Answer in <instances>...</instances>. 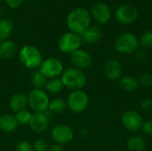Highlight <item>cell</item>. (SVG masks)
<instances>
[{
    "label": "cell",
    "instance_id": "obj_32",
    "mask_svg": "<svg viewBox=\"0 0 152 151\" xmlns=\"http://www.w3.org/2000/svg\"><path fill=\"white\" fill-rule=\"evenodd\" d=\"M141 108L145 111H151L152 109V101L151 99H144L141 102Z\"/></svg>",
    "mask_w": 152,
    "mask_h": 151
},
{
    "label": "cell",
    "instance_id": "obj_19",
    "mask_svg": "<svg viewBox=\"0 0 152 151\" xmlns=\"http://www.w3.org/2000/svg\"><path fill=\"white\" fill-rule=\"evenodd\" d=\"M17 53V45L13 41L5 40L0 43V58L10 60L14 57Z\"/></svg>",
    "mask_w": 152,
    "mask_h": 151
},
{
    "label": "cell",
    "instance_id": "obj_11",
    "mask_svg": "<svg viewBox=\"0 0 152 151\" xmlns=\"http://www.w3.org/2000/svg\"><path fill=\"white\" fill-rule=\"evenodd\" d=\"M52 138L56 144L64 146L72 142L74 133L69 126L66 125H58L52 130Z\"/></svg>",
    "mask_w": 152,
    "mask_h": 151
},
{
    "label": "cell",
    "instance_id": "obj_17",
    "mask_svg": "<svg viewBox=\"0 0 152 151\" xmlns=\"http://www.w3.org/2000/svg\"><path fill=\"white\" fill-rule=\"evenodd\" d=\"M102 36V30L96 26H90L81 35V40L87 44H94L101 40Z\"/></svg>",
    "mask_w": 152,
    "mask_h": 151
},
{
    "label": "cell",
    "instance_id": "obj_34",
    "mask_svg": "<svg viewBox=\"0 0 152 151\" xmlns=\"http://www.w3.org/2000/svg\"><path fill=\"white\" fill-rule=\"evenodd\" d=\"M135 58L139 61H144L147 60V53L143 50H137L135 53Z\"/></svg>",
    "mask_w": 152,
    "mask_h": 151
},
{
    "label": "cell",
    "instance_id": "obj_36",
    "mask_svg": "<svg viewBox=\"0 0 152 151\" xmlns=\"http://www.w3.org/2000/svg\"><path fill=\"white\" fill-rule=\"evenodd\" d=\"M1 1H2V0H0V2H1Z\"/></svg>",
    "mask_w": 152,
    "mask_h": 151
},
{
    "label": "cell",
    "instance_id": "obj_24",
    "mask_svg": "<svg viewBox=\"0 0 152 151\" xmlns=\"http://www.w3.org/2000/svg\"><path fill=\"white\" fill-rule=\"evenodd\" d=\"M30 82L34 89H42L45 87L47 83V77H45L39 70L33 72L30 77Z\"/></svg>",
    "mask_w": 152,
    "mask_h": 151
},
{
    "label": "cell",
    "instance_id": "obj_4",
    "mask_svg": "<svg viewBox=\"0 0 152 151\" xmlns=\"http://www.w3.org/2000/svg\"><path fill=\"white\" fill-rule=\"evenodd\" d=\"M27 97L28 105L35 113H40L48 110L50 100L45 91L42 89H33Z\"/></svg>",
    "mask_w": 152,
    "mask_h": 151
},
{
    "label": "cell",
    "instance_id": "obj_10",
    "mask_svg": "<svg viewBox=\"0 0 152 151\" xmlns=\"http://www.w3.org/2000/svg\"><path fill=\"white\" fill-rule=\"evenodd\" d=\"M121 123L123 126L131 132H137L142 129L144 123L142 117L134 110H127L121 117Z\"/></svg>",
    "mask_w": 152,
    "mask_h": 151
},
{
    "label": "cell",
    "instance_id": "obj_35",
    "mask_svg": "<svg viewBox=\"0 0 152 151\" xmlns=\"http://www.w3.org/2000/svg\"><path fill=\"white\" fill-rule=\"evenodd\" d=\"M49 151H66L65 148L62 146V145H60V144H54L53 145L50 149Z\"/></svg>",
    "mask_w": 152,
    "mask_h": 151
},
{
    "label": "cell",
    "instance_id": "obj_20",
    "mask_svg": "<svg viewBox=\"0 0 152 151\" xmlns=\"http://www.w3.org/2000/svg\"><path fill=\"white\" fill-rule=\"evenodd\" d=\"M119 87L126 93H133L139 87V83L133 77H124L119 81Z\"/></svg>",
    "mask_w": 152,
    "mask_h": 151
},
{
    "label": "cell",
    "instance_id": "obj_13",
    "mask_svg": "<svg viewBox=\"0 0 152 151\" xmlns=\"http://www.w3.org/2000/svg\"><path fill=\"white\" fill-rule=\"evenodd\" d=\"M70 61L74 68L80 69V70L90 68L93 63L92 56L87 52L81 50V49H78L71 53Z\"/></svg>",
    "mask_w": 152,
    "mask_h": 151
},
{
    "label": "cell",
    "instance_id": "obj_18",
    "mask_svg": "<svg viewBox=\"0 0 152 151\" xmlns=\"http://www.w3.org/2000/svg\"><path fill=\"white\" fill-rule=\"evenodd\" d=\"M9 105L11 109L15 113L26 109V107L28 106V97L20 93H15L11 97Z\"/></svg>",
    "mask_w": 152,
    "mask_h": 151
},
{
    "label": "cell",
    "instance_id": "obj_25",
    "mask_svg": "<svg viewBox=\"0 0 152 151\" xmlns=\"http://www.w3.org/2000/svg\"><path fill=\"white\" fill-rule=\"evenodd\" d=\"M67 108V103L64 101V100L61 98H56L52 101H50L49 106H48V111H50L52 114H60L63 112Z\"/></svg>",
    "mask_w": 152,
    "mask_h": 151
},
{
    "label": "cell",
    "instance_id": "obj_28",
    "mask_svg": "<svg viewBox=\"0 0 152 151\" xmlns=\"http://www.w3.org/2000/svg\"><path fill=\"white\" fill-rule=\"evenodd\" d=\"M140 44L145 48L152 47V30H149L143 33V35L141 36Z\"/></svg>",
    "mask_w": 152,
    "mask_h": 151
},
{
    "label": "cell",
    "instance_id": "obj_6",
    "mask_svg": "<svg viewBox=\"0 0 152 151\" xmlns=\"http://www.w3.org/2000/svg\"><path fill=\"white\" fill-rule=\"evenodd\" d=\"M67 108L74 113L84 112L89 105V97L83 91H73L68 97Z\"/></svg>",
    "mask_w": 152,
    "mask_h": 151
},
{
    "label": "cell",
    "instance_id": "obj_7",
    "mask_svg": "<svg viewBox=\"0 0 152 151\" xmlns=\"http://www.w3.org/2000/svg\"><path fill=\"white\" fill-rule=\"evenodd\" d=\"M81 44L82 40L80 36L72 32L65 33L60 37L58 41L59 49L64 53L70 54L75 51L78 50L81 46Z\"/></svg>",
    "mask_w": 152,
    "mask_h": 151
},
{
    "label": "cell",
    "instance_id": "obj_15",
    "mask_svg": "<svg viewBox=\"0 0 152 151\" xmlns=\"http://www.w3.org/2000/svg\"><path fill=\"white\" fill-rule=\"evenodd\" d=\"M103 70L104 75L108 79L116 81L119 79L122 75V65L118 60L110 59L106 61Z\"/></svg>",
    "mask_w": 152,
    "mask_h": 151
},
{
    "label": "cell",
    "instance_id": "obj_27",
    "mask_svg": "<svg viewBox=\"0 0 152 151\" xmlns=\"http://www.w3.org/2000/svg\"><path fill=\"white\" fill-rule=\"evenodd\" d=\"M137 81L142 86H145V87L152 86V76L147 72H143V73L140 74Z\"/></svg>",
    "mask_w": 152,
    "mask_h": 151
},
{
    "label": "cell",
    "instance_id": "obj_26",
    "mask_svg": "<svg viewBox=\"0 0 152 151\" xmlns=\"http://www.w3.org/2000/svg\"><path fill=\"white\" fill-rule=\"evenodd\" d=\"M15 117H16V119H17L19 125H26L29 124L31 117H32V114L28 110L23 109V110H20V111L17 112L15 114Z\"/></svg>",
    "mask_w": 152,
    "mask_h": 151
},
{
    "label": "cell",
    "instance_id": "obj_21",
    "mask_svg": "<svg viewBox=\"0 0 152 151\" xmlns=\"http://www.w3.org/2000/svg\"><path fill=\"white\" fill-rule=\"evenodd\" d=\"M13 31V23L9 19L0 20V43L8 40Z\"/></svg>",
    "mask_w": 152,
    "mask_h": 151
},
{
    "label": "cell",
    "instance_id": "obj_30",
    "mask_svg": "<svg viewBox=\"0 0 152 151\" xmlns=\"http://www.w3.org/2000/svg\"><path fill=\"white\" fill-rule=\"evenodd\" d=\"M14 151H34L32 145L27 141H20L17 143Z\"/></svg>",
    "mask_w": 152,
    "mask_h": 151
},
{
    "label": "cell",
    "instance_id": "obj_22",
    "mask_svg": "<svg viewBox=\"0 0 152 151\" xmlns=\"http://www.w3.org/2000/svg\"><path fill=\"white\" fill-rule=\"evenodd\" d=\"M126 146L130 151H144L147 145L143 138L140 136H132L127 140Z\"/></svg>",
    "mask_w": 152,
    "mask_h": 151
},
{
    "label": "cell",
    "instance_id": "obj_12",
    "mask_svg": "<svg viewBox=\"0 0 152 151\" xmlns=\"http://www.w3.org/2000/svg\"><path fill=\"white\" fill-rule=\"evenodd\" d=\"M138 16L136 8L131 4H123L119 6L115 12V17L117 20L122 24H130L134 22Z\"/></svg>",
    "mask_w": 152,
    "mask_h": 151
},
{
    "label": "cell",
    "instance_id": "obj_1",
    "mask_svg": "<svg viewBox=\"0 0 152 151\" xmlns=\"http://www.w3.org/2000/svg\"><path fill=\"white\" fill-rule=\"evenodd\" d=\"M91 15L84 8H76L72 10L67 17V25L72 33L81 35L90 27Z\"/></svg>",
    "mask_w": 152,
    "mask_h": 151
},
{
    "label": "cell",
    "instance_id": "obj_2",
    "mask_svg": "<svg viewBox=\"0 0 152 151\" xmlns=\"http://www.w3.org/2000/svg\"><path fill=\"white\" fill-rule=\"evenodd\" d=\"M64 87L72 91L82 90L86 85V77L85 73L76 68H69L61 74V78Z\"/></svg>",
    "mask_w": 152,
    "mask_h": 151
},
{
    "label": "cell",
    "instance_id": "obj_37",
    "mask_svg": "<svg viewBox=\"0 0 152 151\" xmlns=\"http://www.w3.org/2000/svg\"><path fill=\"white\" fill-rule=\"evenodd\" d=\"M33 1H35V0H33Z\"/></svg>",
    "mask_w": 152,
    "mask_h": 151
},
{
    "label": "cell",
    "instance_id": "obj_33",
    "mask_svg": "<svg viewBox=\"0 0 152 151\" xmlns=\"http://www.w3.org/2000/svg\"><path fill=\"white\" fill-rule=\"evenodd\" d=\"M6 4L11 8H18L21 5L24 0H4Z\"/></svg>",
    "mask_w": 152,
    "mask_h": 151
},
{
    "label": "cell",
    "instance_id": "obj_31",
    "mask_svg": "<svg viewBox=\"0 0 152 151\" xmlns=\"http://www.w3.org/2000/svg\"><path fill=\"white\" fill-rule=\"evenodd\" d=\"M142 129L146 135L152 136V120H148V121L144 122Z\"/></svg>",
    "mask_w": 152,
    "mask_h": 151
},
{
    "label": "cell",
    "instance_id": "obj_23",
    "mask_svg": "<svg viewBox=\"0 0 152 151\" xmlns=\"http://www.w3.org/2000/svg\"><path fill=\"white\" fill-rule=\"evenodd\" d=\"M63 87H64V85H63L61 80L55 77V78H51V79L47 80V83H46L45 88L48 93L57 94L62 91Z\"/></svg>",
    "mask_w": 152,
    "mask_h": 151
},
{
    "label": "cell",
    "instance_id": "obj_8",
    "mask_svg": "<svg viewBox=\"0 0 152 151\" xmlns=\"http://www.w3.org/2000/svg\"><path fill=\"white\" fill-rule=\"evenodd\" d=\"M39 71L47 78H55L62 74L63 65L61 61L56 58H47L43 60L39 67Z\"/></svg>",
    "mask_w": 152,
    "mask_h": 151
},
{
    "label": "cell",
    "instance_id": "obj_16",
    "mask_svg": "<svg viewBox=\"0 0 152 151\" xmlns=\"http://www.w3.org/2000/svg\"><path fill=\"white\" fill-rule=\"evenodd\" d=\"M19 124L15 115L4 114L0 116V130L4 133H12L15 131Z\"/></svg>",
    "mask_w": 152,
    "mask_h": 151
},
{
    "label": "cell",
    "instance_id": "obj_29",
    "mask_svg": "<svg viewBox=\"0 0 152 151\" xmlns=\"http://www.w3.org/2000/svg\"><path fill=\"white\" fill-rule=\"evenodd\" d=\"M33 150L34 151H48L49 146L46 141L43 139H37L34 142L33 145Z\"/></svg>",
    "mask_w": 152,
    "mask_h": 151
},
{
    "label": "cell",
    "instance_id": "obj_5",
    "mask_svg": "<svg viewBox=\"0 0 152 151\" xmlns=\"http://www.w3.org/2000/svg\"><path fill=\"white\" fill-rule=\"evenodd\" d=\"M115 49L118 53L122 54H129L138 50L139 40L132 33L120 34L115 40Z\"/></svg>",
    "mask_w": 152,
    "mask_h": 151
},
{
    "label": "cell",
    "instance_id": "obj_9",
    "mask_svg": "<svg viewBox=\"0 0 152 151\" xmlns=\"http://www.w3.org/2000/svg\"><path fill=\"white\" fill-rule=\"evenodd\" d=\"M51 118L52 113L48 110L40 113H34L32 114L28 125L33 132L37 133H42L48 129Z\"/></svg>",
    "mask_w": 152,
    "mask_h": 151
},
{
    "label": "cell",
    "instance_id": "obj_14",
    "mask_svg": "<svg viewBox=\"0 0 152 151\" xmlns=\"http://www.w3.org/2000/svg\"><path fill=\"white\" fill-rule=\"evenodd\" d=\"M91 13L94 19L100 24L107 23L111 17V12L110 7L106 4L102 2L96 3L93 5L91 9Z\"/></svg>",
    "mask_w": 152,
    "mask_h": 151
},
{
    "label": "cell",
    "instance_id": "obj_3",
    "mask_svg": "<svg viewBox=\"0 0 152 151\" xmlns=\"http://www.w3.org/2000/svg\"><path fill=\"white\" fill-rule=\"evenodd\" d=\"M19 59L21 64L29 69H35L39 68L43 56L41 52L34 45H24L19 52Z\"/></svg>",
    "mask_w": 152,
    "mask_h": 151
}]
</instances>
